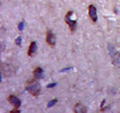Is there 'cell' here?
Segmentation results:
<instances>
[{
    "instance_id": "6da1fadb",
    "label": "cell",
    "mask_w": 120,
    "mask_h": 113,
    "mask_svg": "<svg viewBox=\"0 0 120 113\" xmlns=\"http://www.w3.org/2000/svg\"><path fill=\"white\" fill-rule=\"evenodd\" d=\"M26 90L30 93L32 96L34 97H37L39 94H40V91H41V86L40 84L36 81V80H30L27 83L26 85Z\"/></svg>"
},
{
    "instance_id": "7a4b0ae2",
    "label": "cell",
    "mask_w": 120,
    "mask_h": 113,
    "mask_svg": "<svg viewBox=\"0 0 120 113\" xmlns=\"http://www.w3.org/2000/svg\"><path fill=\"white\" fill-rule=\"evenodd\" d=\"M72 14H73V11H68V14L66 15V17H65V21L68 24L70 30H71L72 32H74L76 27H77V20H72L70 19V17L72 16Z\"/></svg>"
},
{
    "instance_id": "3957f363",
    "label": "cell",
    "mask_w": 120,
    "mask_h": 113,
    "mask_svg": "<svg viewBox=\"0 0 120 113\" xmlns=\"http://www.w3.org/2000/svg\"><path fill=\"white\" fill-rule=\"evenodd\" d=\"M46 42L48 43V44H50L51 46L55 45V44H56V36L52 32V31H48L46 32Z\"/></svg>"
},
{
    "instance_id": "ba28073f",
    "label": "cell",
    "mask_w": 120,
    "mask_h": 113,
    "mask_svg": "<svg viewBox=\"0 0 120 113\" xmlns=\"http://www.w3.org/2000/svg\"><path fill=\"white\" fill-rule=\"evenodd\" d=\"M43 74H44V71L41 68H36L34 71H33V75H34V78L36 80H39L43 77Z\"/></svg>"
},
{
    "instance_id": "8fae6325",
    "label": "cell",
    "mask_w": 120,
    "mask_h": 113,
    "mask_svg": "<svg viewBox=\"0 0 120 113\" xmlns=\"http://www.w3.org/2000/svg\"><path fill=\"white\" fill-rule=\"evenodd\" d=\"M19 31H22L23 30V27H24V21H21V22H19Z\"/></svg>"
},
{
    "instance_id": "277c9868",
    "label": "cell",
    "mask_w": 120,
    "mask_h": 113,
    "mask_svg": "<svg viewBox=\"0 0 120 113\" xmlns=\"http://www.w3.org/2000/svg\"><path fill=\"white\" fill-rule=\"evenodd\" d=\"M89 15H90V19L93 22H96L97 21V10H96V8L92 5H90L89 6Z\"/></svg>"
},
{
    "instance_id": "9c48e42d",
    "label": "cell",
    "mask_w": 120,
    "mask_h": 113,
    "mask_svg": "<svg viewBox=\"0 0 120 113\" xmlns=\"http://www.w3.org/2000/svg\"><path fill=\"white\" fill-rule=\"evenodd\" d=\"M56 102H57V100H56V99H53V100H51V101L47 104V107H48V108H51V107H53Z\"/></svg>"
},
{
    "instance_id": "30bf717a",
    "label": "cell",
    "mask_w": 120,
    "mask_h": 113,
    "mask_svg": "<svg viewBox=\"0 0 120 113\" xmlns=\"http://www.w3.org/2000/svg\"><path fill=\"white\" fill-rule=\"evenodd\" d=\"M21 40H22V39H21V37H20V36H19L15 41L16 44H17V45H19V46H20V44H21Z\"/></svg>"
},
{
    "instance_id": "4fadbf2b",
    "label": "cell",
    "mask_w": 120,
    "mask_h": 113,
    "mask_svg": "<svg viewBox=\"0 0 120 113\" xmlns=\"http://www.w3.org/2000/svg\"><path fill=\"white\" fill-rule=\"evenodd\" d=\"M71 68H66V69H63V70H61L60 72H64V71H69Z\"/></svg>"
},
{
    "instance_id": "5bb4252c",
    "label": "cell",
    "mask_w": 120,
    "mask_h": 113,
    "mask_svg": "<svg viewBox=\"0 0 120 113\" xmlns=\"http://www.w3.org/2000/svg\"><path fill=\"white\" fill-rule=\"evenodd\" d=\"M0 81H1V72H0Z\"/></svg>"
},
{
    "instance_id": "5b68a950",
    "label": "cell",
    "mask_w": 120,
    "mask_h": 113,
    "mask_svg": "<svg viewBox=\"0 0 120 113\" xmlns=\"http://www.w3.org/2000/svg\"><path fill=\"white\" fill-rule=\"evenodd\" d=\"M8 101L15 107L16 109H19V108L20 107V105H21L20 100L17 97H15V96H10V97H8Z\"/></svg>"
},
{
    "instance_id": "7c38bea8",
    "label": "cell",
    "mask_w": 120,
    "mask_h": 113,
    "mask_svg": "<svg viewBox=\"0 0 120 113\" xmlns=\"http://www.w3.org/2000/svg\"><path fill=\"white\" fill-rule=\"evenodd\" d=\"M56 85V83H53V84H51V85H47V87H48V88H53V87H55Z\"/></svg>"
},
{
    "instance_id": "52a82bcc",
    "label": "cell",
    "mask_w": 120,
    "mask_h": 113,
    "mask_svg": "<svg viewBox=\"0 0 120 113\" xmlns=\"http://www.w3.org/2000/svg\"><path fill=\"white\" fill-rule=\"evenodd\" d=\"M37 50V44L36 42H31L29 47V51H28V55L30 56H31Z\"/></svg>"
},
{
    "instance_id": "8992f818",
    "label": "cell",
    "mask_w": 120,
    "mask_h": 113,
    "mask_svg": "<svg viewBox=\"0 0 120 113\" xmlns=\"http://www.w3.org/2000/svg\"><path fill=\"white\" fill-rule=\"evenodd\" d=\"M74 112H77V113L87 112V108H86V107H84L82 104L78 103V104L75 106V108H74Z\"/></svg>"
}]
</instances>
